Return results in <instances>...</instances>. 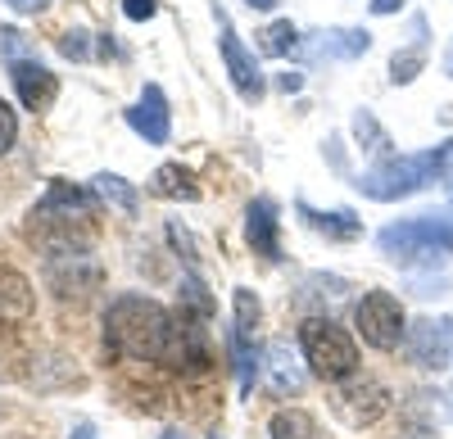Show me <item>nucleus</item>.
I'll use <instances>...</instances> for the list:
<instances>
[{
	"mask_svg": "<svg viewBox=\"0 0 453 439\" xmlns=\"http://www.w3.org/2000/svg\"><path fill=\"white\" fill-rule=\"evenodd\" d=\"M177 313H168L159 299L145 295H119L104 313V344L113 358L127 362H164L177 344Z\"/></svg>",
	"mask_w": 453,
	"mask_h": 439,
	"instance_id": "f257e3e1",
	"label": "nucleus"
},
{
	"mask_svg": "<svg viewBox=\"0 0 453 439\" xmlns=\"http://www.w3.org/2000/svg\"><path fill=\"white\" fill-rule=\"evenodd\" d=\"M449 155H453L449 140H444V145H431V150H418V155H386L376 168H367L354 186H358L367 200H381V204L403 200V195H418V191H426L431 181L444 172Z\"/></svg>",
	"mask_w": 453,
	"mask_h": 439,
	"instance_id": "f03ea898",
	"label": "nucleus"
},
{
	"mask_svg": "<svg viewBox=\"0 0 453 439\" xmlns=\"http://www.w3.org/2000/svg\"><path fill=\"white\" fill-rule=\"evenodd\" d=\"M381 254L390 263L418 268V263H435V259H453V223L449 217H408L376 236Z\"/></svg>",
	"mask_w": 453,
	"mask_h": 439,
	"instance_id": "7ed1b4c3",
	"label": "nucleus"
},
{
	"mask_svg": "<svg viewBox=\"0 0 453 439\" xmlns=\"http://www.w3.org/2000/svg\"><path fill=\"white\" fill-rule=\"evenodd\" d=\"M299 349H304V362L309 372L326 385L345 381L358 372V344L345 326H335L331 317H309L299 326Z\"/></svg>",
	"mask_w": 453,
	"mask_h": 439,
	"instance_id": "20e7f679",
	"label": "nucleus"
},
{
	"mask_svg": "<svg viewBox=\"0 0 453 439\" xmlns=\"http://www.w3.org/2000/svg\"><path fill=\"white\" fill-rule=\"evenodd\" d=\"M354 326H358V336L381 353L399 349V340L408 336L403 308H399V299L390 295V290H367V295L358 299V308H354Z\"/></svg>",
	"mask_w": 453,
	"mask_h": 439,
	"instance_id": "39448f33",
	"label": "nucleus"
},
{
	"mask_svg": "<svg viewBox=\"0 0 453 439\" xmlns=\"http://www.w3.org/2000/svg\"><path fill=\"white\" fill-rule=\"evenodd\" d=\"M331 413L345 421V426H372L376 417H386L390 413V390L381 381H372V376H345V381H335L331 390Z\"/></svg>",
	"mask_w": 453,
	"mask_h": 439,
	"instance_id": "423d86ee",
	"label": "nucleus"
},
{
	"mask_svg": "<svg viewBox=\"0 0 453 439\" xmlns=\"http://www.w3.org/2000/svg\"><path fill=\"white\" fill-rule=\"evenodd\" d=\"M91 217H96V191H82L73 181H50L46 200L32 208V223L64 231H73V223H91Z\"/></svg>",
	"mask_w": 453,
	"mask_h": 439,
	"instance_id": "0eeeda50",
	"label": "nucleus"
},
{
	"mask_svg": "<svg viewBox=\"0 0 453 439\" xmlns=\"http://www.w3.org/2000/svg\"><path fill=\"white\" fill-rule=\"evenodd\" d=\"M403 349H408L412 367H426V372L449 367V358H453V322L449 317H422V322H412L408 336H403Z\"/></svg>",
	"mask_w": 453,
	"mask_h": 439,
	"instance_id": "6e6552de",
	"label": "nucleus"
},
{
	"mask_svg": "<svg viewBox=\"0 0 453 439\" xmlns=\"http://www.w3.org/2000/svg\"><path fill=\"white\" fill-rule=\"evenodd\" d=\"M213 19H218V46H222V64H226V72H232L236 91H241L245 100H258V95H263V72H258L254 55L241 46V36H236V27H232V19H226V10H222V5H213Z\"/></svg>",
	"mask_w": 453,
	"mask_h": 439,
	"instance_id": "1a4fd4ad",
	"label": "nucleus"
},
{
	"mask_svg": "<svg viewBox=\"0 0 453 439\" xmlns=\"http://www.w3.org/2000/svg\"><path fill=\"white\" fill-rule=\"evenodd\" d=\"M10 82H14L23 109H50L55 95H59L55 72H50L46 64H36V59H14V64H10Z\"/></svg>",
	"mask_w": 453,
	"mask_h": 439,
	"instance_id": "9d476101",
	"label": "nucleus"
},
{
	"mask_svg": "<svg viewBox=\"0 0 453 439\" xmlns=\"http://www.w3.org/2000/svg\"><path fill=\"white\" fill-rule=\"evenodd\" d=\"M127 127L136 132V136H145L150 145H164L168 140V132H173V123H168V100H164V91L150 82L145 91H141V100L127 109Z\"/></svg>",
	"mask_w": 453,
	"mask_h": 439,
	"instance_id": "9b49d317",
	"label": "nucleus"
},
{
	"mask_svg": "<svg viewBox=\"0 0 453 439\" xmlns=\"http://www.w3.org/2000/svg\"><path fill=\"white\" fill-rule=\"evenodd\" d=\"M36 308L32 281L23 272H14L10 263H0V326H23Z\"/></svg>",
	"mask_w": 453,
	"mask_h": 439,
	"instance_id": "f8f14e48",
	"label": "nucleus"
},
{
	"mask_svg": "<svg viewBox=\"0 0 453 439\" xmlns=\"http://www.w3.org/2000/svg\"><path fill=\"white\" fill-rule=\"evenodd\" d=\"M245 236L254 245V254L263 259H281V240H277V204L273 200H254L245 213Z\"/></svg>",
	"mask_w": 453,
	"mask_h": 439,
	"instance_id": "ddd939ff",
	"label": "nucleus"
},
{
	"mask_svg": "<svg viewBox=\"0 0 453 439\" xmlns=\"http://www.w3.org/2000/svg\"><path fill=\"white\" fill-rule=\"evenodd\" d=\"M313 50L326 55V59H358V55L372 50V32H363V27H331V32H318Z\"/></svg>",
	"mask_w": 453,
	"mask_h": 439,
	"instance_id": "4468645a",
	"label": "nucleus"
},
{
	"mask_svg": "<svg viewBox=\"0 0 453 439\" xmlns=\"http://www.w3.org/2000/svg\"><path fill=\"white\" fill-rule=\"evenodd\" d=\"M299 217L313 227V231H322L326 240H354L358 231H363V223L349 213V208H331V213H318V208H309V204H299Z\"/></svg>",
	"mask_w": 453,
	"mask_h": 439,
	"instance_id": "2eb2a0df",
	"label": "nucleus"
},
{
	"mask_svg": "<svg viewBox=\"0 0 453 439\" xmlns=\"http://www.w3.org/2000/svg\"><path fill=\"white\" fill-rule=\"evenodd\" d=\"M268 362H263V367H268L273 376H268V390L273 394H295L299 385H304V376H299V367H295V358L286 353V344L277 340V344H268V353H263Z\"/></svg>",
	"mask_w": 453,
	"mask_h": 439,
	"instance_id": "dca6fc26",
	"label": "nucleus"
},
{
	"mask_svg": "<svg viewBox=\"0 0 453 439\" xmlns=\"http://www.w3.org/2000/svg\"><path fill=\"white\" fill-rule=\"evenodd\" d=\"M150 191L164 195V200H200V186L191 181V172H186L181 163H164L155 172V181H150Z\"/></svg>",
	"mask_w": 453,
	"mask_h": 439,
	"instance_id": "f3484780",
	"label": "nucleus"
},
{
	"mask_svg": "<svg viewBox=\"0 0 453 439\" xmlns=\"http://www.w3.org/2000/svg\"><path fill=\"white\" fill-rule=\"evenodd\" d=\"M268 435H273V439H326L322 426H318L309 413H299V408H281V413L273 417Z\"/></svg>",
	"mask_w": 453,
	"mask_h": 439,
	"instance_id": "a211bd4d",
	"label": "nucleus"
},
{
	"mask_svg": "<svg viewBox=\"0 0 453 439\" xmlns=\"http://www.w3.org/2000/svg\"><path fill=\"white\" fill-rule=\"evenodd\" d=\"M104 204H113V208H123V213H136V186H132V181H123V177H113V172H100L96 177V186H91Z\"/></svg>",
	"mask_w": 453,
	"mask_h": 439,
	"instance_id": "6ab92c4d",
	"label": "nucleus"
},
{
	"mask_svg": "<svg viewBox=\"0 0 453 439\" xmlns=\"http://www.w3.org/2000/svg\"><path fill=\"white\" fill-rule=\"evenodd\" d=\"M422 64H426V50H422V42L412 46V50H399V55L390 59V82H395V87L412 82V78L422 72Z\"/></svg>",
	"mask_w": 453,
	"mask_h": 439,
	"instance_id": "aec40b11",
	"label": "nucleus"
},
{
	"mask_svg": "<svg viewBox=\"0 0 453 439\" xmlns=\"http://www.w3.org/2000/svg\"><path fill=\"white\" fill-rule=\"evenodd\" d=\"M263 36V50H268V55H290L295 46H299V32H295V23H273V27H263L258 32Z\"/></svg>",
	"mask_w": 453,
	"mask_h": 439,
	"instance_id": "412c9836",
	"label": "nucleus"
},
{
	"mask_svg": "<svg viewBox=\"0 0 453 439\" xmlns=\"http://www.w3.org/2000/svg\"><path fill=\"white\" fill-rule=\"evenodd\" d=\"M14 136H19V118H14V109L0 100V155H10Z\"/></svg>",
	"mask_w": 453,
	"mask_h": 439,
	"instance_id": "4be33fe9",
	"label": "nucleus"
},
{
	"mask_svg": "<svg viewBox=\"0 0 453 439\" xmlns=\"http://www.w3.org/2000/svg\"><path fill=\"white\" fill-rule=\"evenodd\" d=\"M23 50H27L23 32H14V27H0V55H10V64H14V59H23Z\"/></svg>",
	"mask_w": 453,
	"mask_h": 439,
	"instance_id": "5701e85b",
	"label": "nucleus"
},
{
	"mask_svg": "<svg viewBox=\"0 0 453 439\" xmlns=\"http://www.w3.org/2000/svg\"><path fill=\"white\" fill-rule=\"evenodd\" d=\"M59 50H64L68 59H87V55H91V50H87V32H64Z\"/></svg>",
	"mask_w": 453,
	"mask_h": 439,
	"instance_id": "b1692460",
	"label": "nucleus"
},
{
	"mask_svg": "<svg viewBox=\"0 0 453 439\" xmlns=\"http://www.w3.org/2000/svg\"><path fill=\"white\" fill-rule=\"evenodd\" d=\"M123 14L145 23V19H155V0H123Z\"/></svg>",
	"mask_w": 453,
	"mask_h": 439,
	"instance_id": "393cba45",
	"label": "nucleus"
},
{
	"mask_svg": "<svg viewBox=\"0 0 453 439\" xmlns=\"http://www.w3.org/2000/svg\"><path fill=\"white\" fill-rule=\"evenodd\" d=\"M5 5L14 14H42V10H50V0H5Z\"/></svg>",
	"mask_w": 453,
	"mask_h": 439,
	"instance_id": "a878e982",
	"label": "nucleus"
},
{
	"mask_svg": "<svg viewBox=\"0 0 453 439\" xmlns=\"http://www.w3.org/2000/svg\"><path fill=\"white\" fill-rule=\"evenodd\" d=\"M403 0H372V14H395Z\"/></svg>",
	"mask_w": 453,
	"mask_h": 439,
	"instance_id": "bb28decb",
	"label": "nucleus"
},
{
	"mask_svg": "<svg viewBox=\"0 0 453 439\" xmlns=\"http://www.w3.org/2000/svg\"><path fill=\"white\" fill-rule=\"evenodd\" d=\"M68 439H96V430H91V426H87V421H82V426H78V430H73V435H68Z\"/></svg>",
	"mask_w": 453,
	"mask_h": 439,
	"instance_id": "cd10ccee",
	"label": "nucleus"
},
{
	"mask_svg": "<svg viewBox=\"0 0 453 439\" xmlns=\"http://www.w3.org/2000/svg\"><path fill=\"white\" fill-rule=\"evenodd\" d=\"M245 5H250V10H273L277 0H245Z\"/></svg>",
	"mask_w": 453,
	"mask_h": 439,
	"instance_id": "c85d7f7f",
	"label": "nucleus"
},
{
	"mask_svg": "<svg viewBox=\"0 0 453 439\" xmlns=\"http://www.w3.org/2000/svg\"><path fill=\"white\" fill-rule=\"evenodd\" d=\"M444 68H449V78H453V50H449V59H444Z\"/></svg>",
	"mask_w": 453,
	"mask_h": 439,
	"instance_id": "c756f323",
	"label": "nucleus"
},
{
	"mask_svg": "<svg viewBox=\"0 0 453 439\" xmlns=\"http://www.w3.org/2000/svg\"><path fill=\"white\" fill-rule=\"evenodd\" d=\"M164 439H186V435H164Z\"/></svg>",
	"mask_w": 453,
	"mask_h": 439,
	"instance_id": "7c9ffc66",
	"label": "nucleus"
},
{
	"mask_svg": "<svg viewBox=\"0 0 453 439\" xmlns=\"http://www.w3.org/2000/svg\"><path fill=\"white\" fill-rule=\"evenodd\" d=\"M10 439H27V435H10Z\"/></svg>",
	"mask_w": 453,
	"mask_h": 439,
	"instance_id": "2f4dec72",
	"label": "nucleus"
},
{
	"mask_svg": "<svg viewBox=\"0 0 453 439\" xmlns=\"http://www.w3.org/2000/svg\"><path fill=\"white\" fill-rule=\"evenodd\" d=\"M209 439H222V435H209Z\"/></svg>",
	"mask_w": 453,
	"mask_h": 439,
	"instance_id": "473e14b6",
	"label": "nucleus"
}]
</instances>
